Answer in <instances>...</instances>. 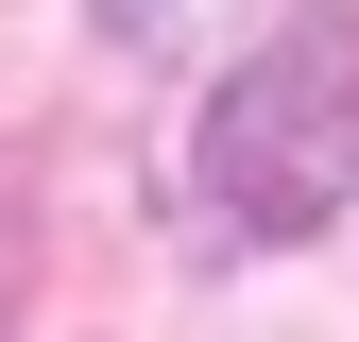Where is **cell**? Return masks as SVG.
<instances>
[{
    "mask_svg": "<svg viewBox=\"0 0 359 342\" xmlns=\"http://www.w3.org/2000/svg\"><path fill=\"white\" fill-rule=\"evenodd\" d=\"M189 189L240 240L342 223V189H359V34L342 18H291L274 52H240V86H222L205 137H189Z\"/></svg>",
    "mask_w": 359,
    "mask_h": 342,
    "instance_id": "obj_1",
    "label": "cell"
},
{
    "mask_svg": "<svg viewBox=\"0 0 359 342\" xmlns=\"http://www.w3.org/2000/svg\"><path fill=\"white\" fill-rule=\"evenodd\" d=\"M205 18H240V0H103V34H120V52H189Z\"/></svg>",
    "mask_w": 359,
    "mask_h": 342,
    "instance_id": "obj_2",
    "label": "cell"
}]
</instances>
